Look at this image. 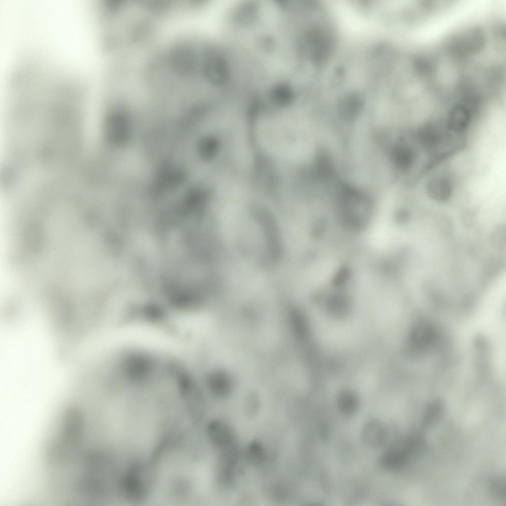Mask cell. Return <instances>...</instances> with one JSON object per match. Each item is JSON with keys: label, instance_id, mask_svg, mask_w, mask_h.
Returning <instances> with one entry per match:
<instances>
[{"label": "cell", "instance_id": "6da1fadb", "mask_svg": "<svg viewBox=\"0 0 506 506\" xmlns=\"http://www.w3.org/2000/svg\"><path fill=\"white\" fill-rule=\"evenodd\" d=\"M81 473L73 483L76 492L90 501L106 498L111 490L113 476L112 458L102 450H91L77 457Z\"/></svg>", "mask_w": 506, "mask_h": 506}, {"label": "cell", "instance_id": "7a4b0ae2", "mask_svg": "<svg viewBox=\"0 0 506 506\" xmlns=\"http://www.w3.org/2000/svg\"><path fill=\"white\" fill-rule=\"evenodd\" d=\"M151 470L141 462H135L129 466L120 478L118 490L129 501L141 502L146 499L152 483Z\"/></svg>", "mask_w": 506, "mask_h": 506}, {"label": "cell", "instance_id": "3957f363", "mask_svg": "<svg viewBox=\"0 0 506 506\" xmlns=\"http://www.w3.org/2000/svg\"><path fill=\"white\" fill-rule=\"evenodd\" d=\"M422 445V439L416 435H408L395 441L382 454L381 466L386 469L402 468L414 457Z\"/></svg>", "mask_w": 506, "mask_h": 506}, {"label": "cell", "instance_id": "277c9868", "mask_svg": "<svg viewBox=\"0 0 506 506\" xmlns=\"http://www.w3.org/2000/svg\"><path fill=\"white\" fill-rule=\"evenodd\" d=\"M84 428L82 411L75 406L68 408L63 417L60 440L57 445L67 449L75 450L81 442Z\"/></svg>", "mask_w": 506, "mask_h": 506}, {"label": "cell", "instance_id": "5b68a950", "mask_svg": "<svg viewBox=\"0 0 506 506\" xmlns=\"http://www.w3.org/2000/svg\"><path fill=\"white\" fill-rule=\"evenodd\" d=\"M206 433L211 444L220 450L236 443L230 427L220 420L210 421L207 424Z\"/></svg>", "mask_w": 506, "mask_h": 506}, {"label": "cell", "instance_id": "8992f818", "mask_svg": "<svg viewBox=\"0 0 506 506\" xmlns=\"http://www.w3.org/2000/svg\"><path fill=\"white\" fill-rule=\"evenodd\" d=\"M218 465V478L223 484L229 485L234 479L238 450L236 443L220 450Z\"/></svg>", "mask_w": 506, "mask_h": 506}, {"label": "cell", "instance_id": "52a82bcc", "mask_svg": "<svg viewBox=\"0 0 506 506\" xmlns=\"http://www.w3.org/2000/svg\"><path fill=\"white\" fill-rule=\"evenodd\" d=\"M362 437L364 442L369 446L379 448L386 442L387 432L385 426L380 422L372 421L365 425Z\"/></svg>", "mask_w": 506, "mask_h": 506}, {"label": "cell", "instance_id": "ba28073f", "mask_svg": "<svg viewBox=\"0 0 506 506\" xmlns=\"http://www.w3.org/2000/svg\"><path fill=\"white\" fill-rule=\"evenodd\" d=\"M470 117V111L466 106L462 105L455 106L449 115V128L456 132L464 131L468 125Z\"/></svg>", "mask_w": 506, "mask_h": 506}, {"label": "cell", "instance_id": "9c48e42d", "mask_svg": "<svg viewBox=\"0 0 506 506\" xmlns=\"http://www.w3.org/2000/svg\"><path fill=\"white\" fill-rule=\"evenodd\" d=\"M444 413V407L441 402L435 401L429 403L426 407L422 417V426L425 429L434 426L441 419Z\"/></svg>", "mask_w": 506, "mask_h": 506}, {"label": "cell", "instance_id": "30bf717a", "mask_svg": "<svg viewBox=\"0 0 506 506\" xmlns=\"http://www.w3.org/2000/svg\"><path fill=\"white\" fill-rule=\"evenodd\" d=\"M461 42L466 51L477 52L483 47L485 37L480 29L474 28L466 33Z\"/></svg>", "mask_w": 506, "mask_h": 506}, {"label": "cell", "instance_id": "8fae6325", "mask_svg": "<svg viewBox=\"0 0 506 506\" xmlns=\"http://www.w3.org/2000/svg\"><path fill=\"white\" fill-rule=\"evenodd\" d=\"M451 192V185L446 179H434L430 182L428 186V192L430 195L434 199L439 201H445L448 199Z\"/></svg>", "mask_w": 506, "mask_h": 506}, {"label": "cell", "instance_id": "7c38bea8", "mask_svg": "<svg viewBox=\"0 0 506 506\" xmlns=\"http://www.w3.org/2000/svg\"><path fill=\"white\" fill-rule=\"evenodd\" d=\"M245 454L248 462L253 466L261 464L264 462L266 455L264 446L257 440L252 441L248 444Z\"/></svg>", "mask_w": 506, "mask_h": 506}, {"label": "cell", "instance_id": "4fadbf2b", "mask_svg": "<svg viewBox=\"0 0 506 506\" xmlns=\"http://www.w3.org/2000/svg\"><path fill=\"white\" fill-rule=\"evenodd\" d=\"M338 407L343 414L352 415L357 411L358 407L357 398L351 393H343L339 397Z\"/></svg>", "mask_w": 506, "mask_h": 506}, {"label": "cell", "instance_id": "5bb4252c", "mask_svg": "<svg viewBox=\"0 0 506 506\" xmlns=\"http://www.w3.org/2000/svg\"><path fill=\"white\" fill-rule=\"evenodd\" d=\"M488 490L491 496L499 501L506 500V478L503 476H498L491 479Z\"/></svg>", "mask_w": 506, "mask_h": 506}, {"label": "cell", "instance_id": "9a60e30c", "mask_svg": "<svg viewBox=\"0 0 506 506\" xmlns=\"http://www.w3.org/2000/svg\"><path fill=\"white\" fill-rule=\"evenodd\" d=\"M416 70L419 74L427 76L432 71V67L427 61L423 59L419 60L416 64Z\"/></svg>", "mask_w": 506, "mask_h": 506}]
</instances>
